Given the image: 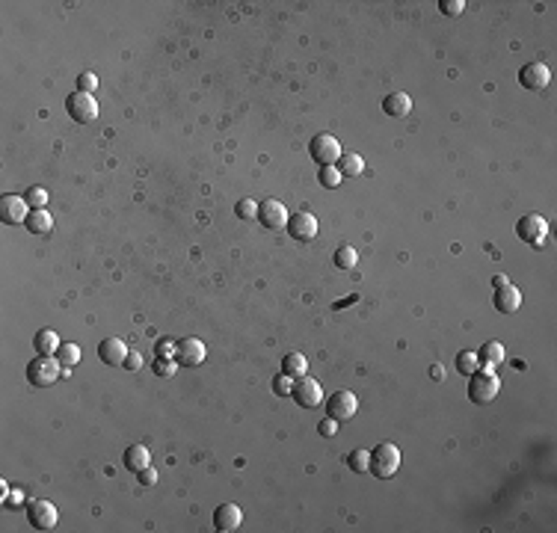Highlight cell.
<instances>
[{
  "label": "cell",
  "instance_id": "3957f363",
  "mask_svg": "<svg viewBox=\"0 0 557 533\" xmlns=\"http://www.w3.org/2000/svg\"><path fill=\"white\" fill-rule=\"evenodd\" d=\"M498 391H501V380L495 376V371H475L468 376V397H471V403H492L498 397Z\"/></svg>",
  "mask_w": 557,
  "mask_h": 533
},
{
  "label": "cell",
  "instance_id": "6da1fadb",
  "mask_svg": "<svg viewBox=\"0 0 557 533\" xmlns=\"http://www.w3.org/2000/svg\"><path fill=\"white\" fill-rule=\"evenodd\" d=\"M62 373V362L57 355H36L33 362L27 364V382L36 385V389H48L54 385Z\"/></svg>",
  "mask_w": 557,
  "mask_h": 533
},
{
  "label": "cell",
  "instance_id": "1f68e13d",
  "mask_svg": "<svg viewBox=\"0 0 557 533\" xmlns=\"http://www.w3.org/2000/svg\"><path fill=\"white\" fill-rule=\"evenodd\" d=\"M152 371H154L157 376H172V373L178 371V362H175V359H163V355H157L154 364H152Z\"/></svg>",
  "mask_w": 557,
  "mask_h": 533
},
{
  "label": "cell",
  "instance_id": "4fadbf2b",
  "mask_svg": "<svg viewBox=\"0 0 557 533\" xmlns=\"http://www.w3.org/2000/svg\"><path fill=\"white\" fill-rule=\"evenodd\" d=\"M205 355H208V350H205V344L199 341V338H184V341H178V347H175V362L178 364H187V368L202 364Z\"/></svg>",
  "mask_w": 557,
  "mask_h": 533
},
{
  "label": "cell",
  "instance_id": "74e56055",
  "mask_svg": "<svg viewBox=\"0 0 557 533\" xmlns=\"http://www.w3.org/2000/svg\"><path fill=\"white\" fill-rule=\"evenodd\" d=\"M136 477H140V483H143V486H154V480H157V471H154L152 465H145L143 471H136Z\"/></svg>",
  "mask_w": 557,
  "mask_h": 533
},
{
  "label": "cell",
  "instance_id": "44dd1931",
  "mask_svg": "<svg viewBox=\"0 0 557 533\" xmlns=\"http://www.w3.org/2000/svg\"><path fill=\"white\" fill-rule=\"evenodd\" d=\"M33 347L39 355H57V350L62 347V341L54 329H39L36 338H33Z\"/></svg>",
  "mask_w": 557,
  "mask_h": 533
},
{
  "label": "cell",
  "instance_id": "d4e9b609",
  "mask_svg": "<svg viewBox=\"0 0 557 533\" xmlns=\"http://www.w3.org/2000/svg\"><path fill=\"white\" fill-rule=\"evenodd\" d=\"M347 465H350V471H356V474H367L371 471V451H365V447L353 451L347 456Z\"/></svg>",
  "mask_w": 557,
  "mask_h": 533
},
{
  "label": "cell",
  "instance_id": "f546056e",
  "mask_svg": "<svg viewBox=\"0 0 557 533\" xmlns=\"http://www.w3.org/2000/svg\"><path fill=\"white\" fill-rule=\"evenodd\" d=\"M57 359L66 364V368H75V364L80 362V347L77 344H62V347L57 350Z\"/></svg>",
  "mask_w": 557,
  "mask_h": 533
},
{
  "label": "cell",
  "instance_id": "4316f807",
  "mask_svg": "<svg viewBox=\"0 0 557 533\" xmlns=\"http://www.w3.org/2000/svg\"><path fill=\"white\" fill-rule=\"evenodd\" d=\"M335 267L338 270H353L356 267V261H359V255H356V249L353 246H338L335 249Z\"/></svg>",
  "mask_w": 557,
  "mask_h": 533
},
{
  "label": "cell",
  "instance_id": "f35d334b",
  "mask_svg": "<svg viewBox=\"0 0 557 533\" xmlns=\"http://www.w3.org/2000/svg\"><path fill=\"white\" fill-rule=\"evenodd\" d=\"M140 364H143V355L136 353V350H134V353L128 350V355H125V362H122V368H128V371H136V368H140Z\"/></svg>",
  "mask_w": 557,
  "mask_h": 533
},
{
  "label": "cell",
  "instance_id": "ffe728a7",
  "mask_svg": "<svg viewBox=\"0 0 557 533\" xmlns=\"http://www.w3.org/2000/svg\"><path fill=\"white\" fill-rule=\"evenodd\" d=\"M24 228L30 234H48L51 228H54V216H51L45 207H39V211H30L27 219H24Z\"/></svg>",
  "mask_w": 557,
  "mask_h": 533
},
{
  "label": "cell",
  "instance_id": "8fae6325",
  "mask_svg": "<svg viewBox=\"0 0 557 533\" xmlns=\"http://www.w3.org/2000/svg\"><path fill=\"white\" fill-rule=\"evenodd\" d=\"M359 409V400H356L353 391H335L327 400V415L335 418V421H350Z\"/></svg>",
  "mask_w": 557,
  "mask_h": 533
},
{
  "label": "cell",
  "instance_id": "ba28073f",
  "mask_svg": "<svg viewBox=\"0 0 557 533\" xmlns=\"http://www.w3.org/2000/svg\"><path fill=\"white\" fill-rule=\"evenodd\" d=\"M291 397L302 406V409H314V406H320V400H323V385L318 380H311V376H297V380H293Z\"/></svg>",
  "mask_w": 557,
  "mask_h": 533
},
{
  "label": "cell",
  "instance_id": "9c48e42d",
  "mask_svg": "<svg viewBox=\"0 0 557 533\" xmlns=\"http://www.w3.org/2000/svg\"><path fill=\"white\" fill-rule=\"evenodd\" d=\"M30 214V205L24 202V196L15 193H3L0 196V223L3 225H24V219Z\"/></svg>",
  "mask_w": 557,
  "mask_h": 533
},
{
  "label": "cell",
  "instance_id": "8992f818",
  "mask_svg": "<svg viewBox=\"0 0 557 533\" xmlns=\"http://www.w3.org/2000/svg\"><path fill=\"white\" fill-rule=\"evenodd\" d=\"M66 113L77 124H89V122L98 119V101L92 95H86V92H71L66 98Z\"/></svg>",
  "mask_w": 557,
  "mask_h": 533
},
{
  "label": "cell",
  "instance_id": "e575fe53",
  "mask_svg": "<svg viewBox=\"0 0 557 533\" xmlns=\"http://www.w3.org/2000/svg\"><path fill=\"white\" fill-rule=\"evenodd\" d=\"M98 86V77L92 75V71H83V75L77 77V92H86V95H92Z\"/></svg>",
  "mask_w": 557,
  "mask_h": 533
},
{
  "label": "cell",
  "instance_id": "9a60e30c",
  "mask_svg": "<svg viewBox=\"0 0 557 533\" xmlns=\"http://www.w3.org/2000/svg\"><path fill=\"white\" fill-rule=\"evenodd\" d=\"M492 306H495V311H501V315H516L519 306H522V294L516 285H501L495 288V294H492Z\"/></svg>",
  "mask_w": 557,
  "mask_h": 533
},
{
  "label": "cell",
  "instance_id": "83f0119b",
  "mask_svg": "<svg viewBox=\"0 0 557 533\" xmlns=\"http://www.w3.org/2000/svg\"><path fill=\"white\" fill-rule=\"evenodd\" d=\"M318 181H320V187H327V190H335V187L344 181V175L338 172V166H320Z\"/></svg>",
  "mask_w": 557,
  "mask_h": 533
},
{
  "label": "cell",
  "instance_id": "d590c367",
  "mask_svg": "<svg viewBox=\"0 0 557 533\" xmlns=\"http://www.w3.org/2000/svg\"><path fill=\"white\" fill-rule=\"evenodd\" d=\"M442 12L445 15H462V9H466V0H442Z\"/></svg>",
  "mask_w": 557,
  "mask_h": 533
},
{
  "label": "cell",
  "instance_id": "cb8c5ba5",
  "mask_svg": "<svg viewBox=\"0 0 557 533\" xmlns=\"http://www.w3.org/2000/svg\"><path fill=\"white\" fill-rule=\"evenodd\" d=\"M338 172L347 178H356V175H362L365 172V160L359 158V154H353V151H344L341 158H338Z\"/></svg>",
  "mask_w": 557,
  "mask_h": 533
},
{
  "label": "cell",
  "instance_id": "d6a6232c",
  "mask_svg": "<svg viewBox=\"0 0 557 533\" xmlns=\"http://www.w3.org/2000/svg\"><path fill=\"white\" fill-rule=\"evenodd\" d=\"M273 391H276L279 397L291 394V391H293V376H288V373H279L276 380H273Z\"/></svg>",
  "mask_w": 557,
  "mask_h": 533
},
{
  "label": "cell",
  "instance_id": "8d00e7d4",
  "mask_svg": "<svg viewBox=\"0 0 557 533\" xmlns=\"http://www.w3.org/2000/svg\"><path fill=\"white\" fill-rule=\"evenodd\" d=\"M318 430H320V436H335V433H338V421H335V418H323V421H320V427H318Z\"/></svg>",
  "mask_w": 557,
  "mask_h": 533
},
{
  "label": "cell",
  "instance_id": "30bf717a",
  "mask_svg": "<svg viewBox=\"0 0 557 533\" xmlns=\"http://www.w3.org/2000/svg\"><path fill=\"white\" fill-rule=\"evenodd\" d=\"M519 83L524 89H531V92H540V89H545L551 83V68L545 66V62L533 59V62H528V66L519 68Z\"/></svg>",
  "mask_w": 557,
  "mask_h": 533
},
{
  "label": "cell",
  "instance_id": "277c9868",
  "mask_svg": "<svg viewBox=\"0 0 557 533\" xmlns=\"http://www.w3.org/2000/svg\"><path fill=\"white\" fill-rule=\"evenodd\" d=\"M309 154L318 166H332V163H338V158L344 151H341V142L335 140L332 133H318V137L309 142Z\"/></svg>",
  "mask_w": 557,
  "mask_h": 533
},
{
  "label": "cell",
  "instance_id": "7402d4cb",
  "mask_svg": "<svg viewBox=\"0 0 557 533\" xmlns=\"http://www.w3.org/2000/svg\"><path fill=\"white\" fill-rule=\"evenodd\" d=\"M149 462H152V456H149V447L145 445H131L128 451H125V468H128L131 474L143 471Z\"/></svg>",
  "mask_w": 557,
  "mask_h": 533
},
{
  "label": "cell",
  "instance_id": "ab89813d",
  "mask_svg": "<svg viewBox=\"0 0 557 533\" xmlns=\"http://www.w3.org/2000/svg\"><path fill=\"white\" fill-rule=\"evenodd\" d=\"M21 501H24V495H21V492H9L3 498V504H6V509H15V507H21Z\"/></svg>",
  "mask_w": 557,
  "mask_h": 533
},
{
  "label": "cell",
  "instance_id": "7c38bea8",
  "mask_svg": "<svg viewBox=\"0 0 557 533\" xmlns=\"http://www.w3.org/2000/svg\"><path fill=\"white\" fill-rule=\"evenodd\" d=\"M288 207L276 202V198H267V202L258 205V223L264 228H285L288 225Z\"/></svg>",
  "mask_w": 557,
  "mask_h": 533
},
{
  "label": "cell",
  "instance_id": "ac0fdd59",
  "mask_svg": "<svg viewBox=\"0 0 557 533\" xmlns=\"http://www.w3.org/2000/svg\"><path fill=\"white\" fill-rule=\"evenodd\" d=\"M477 362H480V368L483 371H495L498 364L504 362V344H498V341H486L483 347L477 350Z\"/></svg>",
  "mask_w": 557,
  "mask_h": 533
},
{
  "label": "cell",
  "instance_id": "484cf974",
  "mask_svg": "<svg viewBox=\"0 0 557 533\" xmlns=\"http://www.w3.org/2000/svg\"><path fill=\"white\" fill-rule=\"evenodd\" d=\"M457 371L462 373V376H471L475 371H480V362H477V353H471V350H462L459 355H457Z\"/></svg>",
  "mask_w": 557,
  "mask_h": 533
},
{
  "label": "cell",
  "instance_id": "5b68a950",
  "mask_svg": "<svg viewBox=\"0 0 557 533\" xmlns=\"http://www.w3.org/2000/svg\"><path fill=\"white\" fill-rule=\"evenodd\" d=\"M516 234H519L522 243L542 246L545 237H549V223H545V216H540V214H524L516 223Z\"/></svg>",
  "mask_w": 557,
  "mask_h": 533
},
{
  "label": "cell",
  "instance_id": "4dcf8cb0",
  "mask_svg": "<svg viewBox=\"0 0 557 533\" xmlns=\"http://www.w3.org/2000/svg\"><path fill=\"white\" fill-rule=\"evenodd\" d=\"M235 214H237V219H258L255 198H240V202L235 205Z\"/></svg>",
  "mask_w": 557,
  "mask_h": 533
},
{
  "label": "cell",
  "instance_id": "836d02e7",
  "mask_svg": "<svg viewBox=\"0 0 557 533\" xmlns=\"http://www.w3.org/2000/svg\"><path fill=\"white\" fill-rule=\"evenodd\" d=\"M175 347H178V341L161 338V341L154 344V355H163V359H175Z\"/></svg>",
  "mask_w": 557,
  "mask_h": 533
},
{
  "label": "cell",
  "instance_id": "603a6c76",
  "mask_svg": "<svg viewBox=\"0 0 557 533\" xmlns=\"http://www.w3.org/2000/svg\"><path fill=\"white\" fill-rule=\"evenodd\" d=\"M306 371H309V362H306V355L302 353H288L285 359H282V373H288V376H306Z\"/></svg>",
  "mask_w": 557,
  "mask_h": 533
},
{
  "label": "cell",
  "instance_id": "e0dca14e",
  "mask_svg": "<svg viewBox=\"0 0 557 533\" xmlns=\"http://www.w3.org/2000/svg\"><path fill=\"white\" fill-rule=\"evenodd\" d=\"M125 355H128V347H125L122 338H104L98 344V359L104 364H122Z\"/></svg>",
  "mask_w": 557,
  "mask_h": 533
},
{
  "label": "cell",
  "instance_id": "b9f144b4",
  "mask_svg": "<svg viewBox=\"0 0 557 533\" xmlns=\"http://www.w3.org/2000/svg\"><path fill=\"white\" fill-rule=\"evenodd\" d=\"M430 373H433V376H436V380H442V376H445V371H442V368H439V364H436V368H433V371H430Z\"/></svg>",
  "mask_w": 557,
  "mask_h": 533
},
{
  "label": "cell",
  "instance_id": "2e32d148",
  "mask_svg": "<svg viewBox=\"0 0 557 533\" xmlns=\"http://www.w3.org/2000/svg\"><path fill=\"white\" fill-rule=\"evenodd\" d=\"M240 521H244V513H240L237 504H219L214 509V527L219 533H231L240 527Z\"/></svg>",
  "mask_w": 557,
  "mask_h": 533
},
{
  "label": "cell",
  "instance_id": "52a82bcc",
  "mask_svg": "<svg viewBox=\"0 0 557 533\" xmlns=\"http://www.w3.org/2000/svg\"><path fill=\"white\" fill-rule=\"evenodd\" d=\"M27 521H30V527H36V530H54L57 521H60V513L51 501L39 498V501H30L27 504Z\"/></svg>",
  "mask_w": 557,
  "mask_h": 533
},
{
  "label": "cell",
  "instance_id": "f1b7e54d",
  "mask_svg": "<svg viewBox=\"0 0 557 533\" xmlns=\"http://www.w3.org/2000/svg\"><path fill=\"white\" fill-rule=\"evenodd\" d=\"M24 202L30 205V211H39V207L48 205V190L45 187H30V190L24 193Z\"/></svg>",
  "mask_w": 557,
  "mask_h": 533
},
{
  "label": "cell",
  "instance_id": "5bb4252c",
  "mask_svg": "<svg viewBox=\"0 0 557 533\" xmlns=\"http://www.w3.org/2000/svg\"><path fill=\"white\" fill-rule=\"evenodd\" d=\"M288 234L293 237V240H302V243H306V240H314V237H318V219H314L309 211H300V214H293L291 219H288Z\"/></svg>",
  "mask_w": 557,
  "mask_h": 533
},
{
  "label": "cell",
  "instance_id": "60d3db41",
  "mask_svg": "<svg viewBox=\"0 0 557 533\" xmlns=\"http://www.w3.org/2000/svg\"><path fill=\"white\" fill-rule=\"evenodd\" d=\"M501 285H507V276H495V279H492V288H501Z\"/></svg>",
  "mask_w": 557,
  "mask_h": 533
},
{
  "label": "cell",
  "instance_id": "7a4b0ae2",
  "mask_svg": "<svg viewBox=\"0 0 557 533\" xmlns=\"http://www.w3.org/2000/svg\"><path fill=\"white\" fill-rule=\"evenodd\" d=\"M401 468V451L392 442H383L371 451V474L376 480H392Z\"/></svg>",
  "mask_w": 557,
  "mask_h": 533
},
{
  "label": "cell",
  "instance_id": "d6986e66",
  "mask_svg": "<svg viewBox=\"0 0 557 533\" xmlns=\"http://www.w3.org/2000/svg\"><path fill=\"white\" fill-rule=\"evenodd\" d=\"M383 110H385V116H392V119H403L409 110H412V98L406 95V92H392L385 101H383Z\"/></svg>",
  "mask_w": 557,
  "mask_h": 533
}]
</instances>
